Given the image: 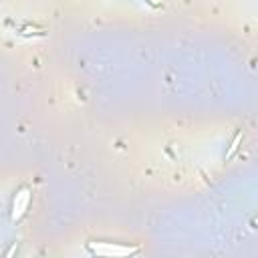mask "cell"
<instances>
[{
    "instance_id": "1",
    "label": "cell",
    "mask_w": 258,
    "mask_h": 258,
    "mask_svg": "<svg viewBox=\"0 0 258 258\" xmlns=\"http://www.w3.org/2000/svg\"><path fill=\"white\" fill-rule=\"evenodd\" d=\"M87 248L97 256H131L141 250L139 246H125V244H111V242H89Z\"/></svg>"
},
{
    "instance_id": "2",
    "label": "cell",
    "mask_w": 258,
    "mask_h": 258,
    "mask_svg": "<svg viewBox=\"0 0 258 258\" xmlns=\"http://www.w3.org/2000/svg\"><path fill=\"white\" fill-rule=\"evenodd\" d=\"M30 187L28 185H22L18 191H16V198L12 202V220H20L24 216V212L28 210L30 206Z\"/></svg>"
},
{
    "instance_id": "3",
    "label": "cell",
    "mask_w": 258,
    "mask_h": 258,
    "mask_svg": "<svg viewBox=\"0 0 258 258\" xmlns=\"http://www.w3.org/2000/svg\"><path fill=\"white\" fill-rule=\"evenodd\" d=\"M240 141H242V131H238L236 133V137L232 139V143H230V147H228V151H226V155H224V159H230L236 151H238V147H240Z\"/></svg>"
},
{
    "instance_id": "4",
    "label": "cell",
    "mask_w": 258,
    "mask_h": 258,
    "mask_svg": "<svg viewBox=\"0 0 258 258\" xmlns=\"http://www.w3.org/2000/svg\"><path fill=\"white\" fill-rule=\"evenodd\" d=\"M20 34H46V30L44 28H36V26H24V28H20Z\"/></svg>"
},
{
    "instance_id": "5",
    "label": "cell",
    "mask_w": 258,
    "mask_h": 258,
    "mask_svg": "<svg viewBox=\"0 0 258 258\" xmlns=\"http://www.w3.org/2000/svg\"><path fill=\"white\" fill-rule=\"evenodd\" d=\"M147 2H149L153 8H159V6H161V0H147Z\"/></svg>"
}]
</instances>
